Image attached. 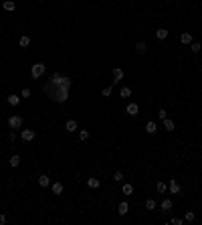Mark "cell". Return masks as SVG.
<instances>
[{"label":"cell","mask_w":202,"mask_h":225,"mask_svg":"<svg viewBox=\"0 0 202 225\" xmlns=\"http://www.w3.org/2000/svg\"><path fill=\"white\" fill-rule=\"evenodd\" d=\"M45 91H47V95L53 102H57V103H63V102H67V98H69V87H65V85H61V83H45Z\"/></svg>","instance_id":"obj_1"},{"label":"cell","mask_w":202,"mask_h":225,"mask_svg":"<svg viewBox=\"0 0 202 225\" xmlns=\"http://www.w3.org/2000/svg\"><path fill=\"white\" fill-rule=\"evenodd\" d=\"M45 71H47V65L45 63H34L33 67H30V75H33L34 79H39L45 75Z\"/></svg>","instance_id":"obj_2"},{"label":"cell","mask_w":202,"mask_h":225,"mask_svg":"<svg viewBox=\"0 0 202 225\" xmlns=\"http://www.w3.org/2000/svg\"><path fill=\"white\" fill-rule=\"evenodd\" d=\"M8 128L10 130H20V128H22V116L12 114V116L8 118Z\"/></svg>","instance_id":"obj_3"},{"label":"cell","mask_w":202,"mask_h":225,"mask_svg":"<svg viewBox=\"0 0 202 225\" xmlns=\"http://www.w3.org/2000/svg\"><path fill=\"white\" fill-rule=\"evenodd\" d=\"M34 136H37V132H34V130H20V138H22L24 142H33Z\"/></svg>","instance_id":"obj_4"},{"label":"cell","mask_w":202,"mask_h":225,"mask_svg":"<svg viewBox=\"0 0 202 225\" xmlns=\"http://www.w3.org/2000/svg\"><path fill=\"white\" fill-rule=\"evenodd\" d=\"M168 191L172 193V195H178V193H180V185H178L176 179H172V181L168 183Z\"/></svg>","instance_id":"obj_5"},{"label":"cell","mask_w":202,"mask_h":225,"mask_svg":"<svg viewBox=\"0 0 202 225\" xmlns=\"http://www.w3.org/2000/svg\"><path fill=\"white\" fill-rule=\"evenodd\" d=\"M125 110H127V114H130V116H138V114H140V106H138V103H127V108H125Z\"/></svg>","instance_id":"obj_6"},{"label":"cell","mask_w":202,"mask_h":225,"mask_svg":"<svg viewBox=\"0 0 202 225\" xmlns=\"http://www.w3.org/2000/svg\"><path fill=\"white\" fill-rule=\"evenodd\" d=\"M65 130H67L69 134L77 132V122H75V120H67V122H65Z\"/></svg>","instance_id":"obj_7"},{"label":"cell","mask_w":202,"mask_h":225,"mask_svg":"<svg viewBox=\"0 0 202 225\" xmlns=\"http://www.w3.org/2000/svg\"><path fill=\"white\" fill-rule=\"evenodd\" d=\"M162 124H164V130L166 132H174V128H176V124L170 120V118H166V120H162Z\"/></svg>","instance_id":"obj_8"},{"label":"cell","mask_w":202,"mask_h":225,"mask_svg":"<svg viewBox=\"0 0 202 225\" xmlns=\"http://www.w3.org/2000/svg\"><path fill=\"white\" fill-rule=\"evenodd\" d=\"M127 211H130V205H127L125 201H121L119 205H117V213H119V215L123 217V215H127Z\"/></svg>","instance_id":"obj_9"},{"label":"cell","mask_w":202,"mask_h":225,"mask_svg":"<svg viewBox=\"0 0 202 225\" xmlns=\"http://www.w3.org/2000/svg\"><path fill=\"white\" fill-rule=\"evenodd\" d=\"M172 207H174L172 199H164L162 203H160V209H162V211H172Z\"/></svg>","instance_id":"obj_10"},{"label":"cell","mask_w":202,"mask_h":225,"mask_svg":"<svg viewBox=\"0 0 202 225\" xmlns=\"http://www.w3.org/2000/svg\"><path fill=\"white\" fill-rule=\"evenodd\" d=\"M146 132H148V134H156V132H158V126H156L154 120H150V122L146 124Z\"/></svg>","instance_id":"obj_11"},{"label":"cell","mask_w":202,"mask_h":225,"mask_svg":"<svg viewBox=\"0 0 202 225\" xmlns=\"http://www.w3.org/2000/svg\"><path fill=\"white\" fill-rule=\"evenodd\" d=\"M134 49H135V53H140V55H144L146 51H148V45H146L144 41H140V43H135V47H134Z\"/></svg>","instance_id":"obj_12"},{"label":"cell","mask_w":202,"mask_h":225,"mask_svg":"<svg viewBox=\"0 0 202 225\" xmlns=\"http://www.w3.org/2000/svg\"><path fill=\"white\" fill-rule=\"evenodd\" d=\"M8 164L12 168H18L20 167V156H18V154H12V156H10V160H8Z\"/></svg>","instance_id":"obj_13"},{"label":"cell","mask_w":202,"mask_h":225,"mask_svg":"<svg viewBox=\"0 0 202 225\" xmlns=\"http://www.w3.org/2000/svg\"><path fill=\"white\" fill-rule=\"evenodd\" d=\"M123 69H121V67H115V69H113V81H121V79H123Z\"/></svg>","instance_id":"obj_14"},{"label":"cell","mask_w":202,"mask_h":225,"mask_svg":"<svg viewBox=\"0 0 202 225\" xmlns=\"http://www.w3.org/2000/svg\"><path fill=\"white\" fill-rule=\"evenodd\" d=\"M180 43H182V45H190V43H192V34H190V33H182V34H180Z\"/></svg>","instance_id":"obj_15"},{"label":"cell","mask_w":202,"mask_h":225,"mask_svg":"<svg viewBox=\"0 0 202 225\" xmlns=\"http://www.w3.org/2000/svg\"><path fill=\"white\" fill-rule=\"evenodd\" d=\"M168 30H166V29H158V30H156V39H160V41H164V39H168Z\"/></svg>","instance_id":"obj_16"},{"label":"cell","mask_w":202,"mask_h":225,"mask_svg":"<svg viewBox=\"0 0 202 225\" xmlns=\"http://www.w3.org/2000/svg\"><path fill=\"white\" fill-rule=\"evenodd\" d=\"M99 185H101L99 179H87V187L89 189H99Z\"/></svg>","instance_id":"obj_17"},{"label":"cell","mask_w":202,"mask_h":225,"mask_svg":"<svg viewBox=\"0 0 202 225\" xmlns=\"http://www.w3.org/2000/svg\"><path fill=\"white\" fill-rule=\"evenodd\" d=\"M8 103H10V106H18V103H20V95L10 93V95H8Z\"/></svg>","instance_id":"obj_18"},{"label":"cell","mask_w":202,"mask_h":225,"mask_svg":"<svg viewBox=\"0 0 202 225\" xmlns=\"http://www.w3.org/2000/svg\"><path fill=\"white\" fill-rule=\"evenodd\" d=\"M63 191H65L63 183H53V193L55 195H63Z\"/></svg>","instance_id":"obj_19"},{"label":"cell","mask_w":202,"mask_h":225,"mask_svg":"<svg viewBox=\"0 0 202 225\" xmlns=\"http://www.w3.org/2000/svg\"><path fill=\"white\" fill-rule=\"evenodd\" d=\"M156 191H158L160 195H164V193L168 191V185H166V183H164V181H160L158 185H156Z\"/></svg>","instance_id":"obj_20"},{"label":"cell","mask_w":202,"mask_h":225,"mask_svg":"<svg viewBox=\"0 0 202 225\" xmlns=\"http://www.w3.org/2000/svg\"><path fill=\"white\" fill-rule=\"evenodd\" d=\"M2 6H4V10H8V12H12V10L16 8V4L12 2V0H4V2H2Z\"/></svg>","instance_id":"obj_21"},{"label":"cell","mask_w":202,"mask_h":225,"mask_svg":"<svg viewBox=\"0 0 202 225\" xmlns=\"http://www.w3.org/2000/svg\"><path fill=\"white\" fill-rule=\"evenodd\" d=\"M39 185L41 187H49V185H51V179H49L47 175H41L39 176Z\"/></svg>","instance_id":"obj_22"},{"label":"cell","mask_w":202,"mask_h":225,"mask_svg":"<svg viewBox=\"0 0 202 225\" xmlns=\"http://www.w3.org/2000/svg\"><path fill=\"white\" fill-rule=\"evenodd\" d=\"M18 43H20V47H29V45H30V37H29V34H22Z\"/></svg>","instance_id":"obj_23"},{"label":"cell","mask_w":202,"mask_h":225,"mask_svg":"<svg viewBox=\"0 0 202 225\" xmlns=\"http://www.w3.org/2000/svg\"><path fill=\"white\" fill-rule=\"evenodd\" d=\"M121 191H123V195H131V193H134V185H130V183H125Z\"/></svg>","instance_id":"obj_24"},{"label":"cell","mask_w":202,"mask_h":225,"mask_svg":"<svg viewBox=\"0 0 202 225\" xmlns=\"http://www.w3.org/2000/svg\"><path fill=\"white\" fill-rule=\"evenodd\" d=\"M59 81H61V75H59V73H53L51 77H49V83H55V85H57Z\"/></svg>","instance_id":"obj_25"},{"label":"cell","mask_w":202,"mask_h":225,"mask_svg":"<svg viewBox=\"0 0 202 225\" xmlns=\"http://www.w3.org/2000/svg\"><path fill=\"white\" fill-rule=\"evenodd\" d=\"M119 95H121V98H130V95H131V89L130 87H121L119 89Z\"/></svg>","instance_id":"obj_26"},{"label":"cell","mask_w":202,"mask_h":225,"mask_svg":"<svg viewBox=\"0 0 202 225\" xmlns=\"http://www.w3.org/2000/svg\"><path fill=\"white\" fill-rule=\"evenodd\" d=\"M146 209H148V211H154L156 209V201L154 199H148V201H146Z\"/></svg>","instance_id":"obj_27"},{"label":"cell","mask_w":202,"mask_h":225,"mask_svg":"<svg viewBox=\"0 0 202 225\" xmlns=\"http://www.w3.org/2000/svg\"><path fill=\"white\" fill-rule=\"evenodd\" d=\"M200 49H202L200 43H194V41L190 43V51H192V53H200Z\"/></svg>","instance_id":"obj_28"},{"label":"cell","mask_w":202,"mask_h":225,"mask_svg":"<svg viewBox=\"0 0 202 225\" xmlns=\"http://www.w3.org/2000/svg\"><path fill=\"white\" fill-rule=\"evenodd\" d=\"M59 83H61V85H65V87H69V89H71V79H69V77H61V81H59Z\"/></svg>","instance_id":"obj_29"},{"label":"cell","mask_w":202,"mask_h":225,"mask_svg":"<svg viewBox=\"0 0 202 225\" xmlns=\"http://www.w3.org/2000/svg\"><path fill=\"white\" fill-rule=\"evenodd\" d=\"M113 181L121 183V181H123V172H121V171H115V175H113Z\"/></svg>","instance_id":"obj_30"},{"label":"cell","mask_w":202,"mask_h":225,"mask_svg":"<svg viewBox=\"0 0 202 225\" xmlns=\"http://www.w3.org/2000/svg\"><path fill=\"white\" fill-rule=\"evenodd\" d=\"M79 138H81V140H87V138H89V130H79Z\"/></svg>","instance_id":"obj_31"},{"label":"cell","mask_w":202,"mask_h":225,"mask_svg":"<svg viewBox=\"0 0 202 225\" xmlns=\"http://www.w3.org/2000/svg\"><path fill=\"white\" fill-rule=\"evenodd\" d=\"M111 91H113V85L105 87V89H103V98H109V95H111Z\"/></svg>","instance_id":"obj_32"},{"label":"cell","mask_w":202,"mask_h":225,"mask_svg":"<svg viewBox=\"0 0 202 225\" xmlns=\"http://www.w3.org/2000/svg\"><path fill=\"white\" fill-rule=\"evenodd\" d=\"M184 219H186V221H194V219H196V215H194L192 211H188L186 215H184Z\"/></svg>","instance_id":"obj_33"},{"label":"cell","mask_w":202,"mask_h":225,"mask_svg":"<svg viewBox=\"0 0 202 225\" xmlns=\"http://www.w3.org/2000/svg\"><path fill=\"white\" fill-rule=\"evenodd\" d=\"M158 118H160V120H166V118H168V114H166V110H160V112H158Z\"/></svg>","instance_id":"obj_34"},{"label":"cell","mask_w":202,"mask_h":225,"mask_svg":"<svg viewBox=\"0 0 202 225\" xmlns=\"http://www.w3.org/2000/svg\"><path fill=\"white\" fill-rule=\"evenodd\" d=\"M16 140V130H10V134H8V142H14Z\"/></svg>","instance_id":"obj_35"},{"label":"cell","mask_w":202,"mask_h":225,"mask_svg":"<svg viewBox=\"0 0 202 225\" xmlns=\"http://www.w3.org/2000/svg\"><path fill=\"white\" fill-rule=\"evenodd\" d=\"M30 93H33V91H30L29 87H24V89H22V93H20V95H22V98H30Z\"/></svg>","instance_id":"obj_36"},{"label":"cell","mask_w":202,"mask_h":225,"mask_svg":"<svg viewBox=\"0 0 202 225\" xmlns=\"http://www.w3.org/2000/svg\"><path fill=\"white\" fill-rule=\"evenodd\" d=\"M170 223H172V225H182V219H178V217H174V219L170 221Z\"/></svg>","instance_id":"obj_37"},{"label":"cell","mask_w":202,"mask_h":225,"mask_svg":"<svg viewBox=\"0 0 202 225\" xmlns=\"http://www.w3.org/2000/svg\"><path fill=\"white\" fill-rule=\"evenodd\" d=\"M6 223V215H2V213H0V225H4Z\"/></svg>","instance_id":"obj_38"},{"label":"cell","mask_w":202,"mask_h":225,"mask_svg":"<svg viewBox=\"0 0 202 225\" xmlns=\"http://www.w3.org/2000/svg\"><path fill=\"white\" fill-rule=\"evenodd\" d=\"M39 2H43V0H39Z\"/></svg>","instance_id":"obj_39"}]
</instances>
